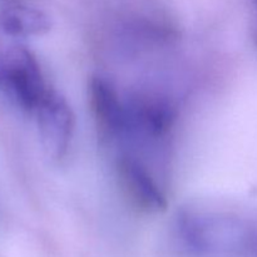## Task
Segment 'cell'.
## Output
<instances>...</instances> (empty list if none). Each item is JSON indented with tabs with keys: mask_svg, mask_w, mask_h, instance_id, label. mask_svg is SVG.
<instances>
[{
	"mask_svg": "<svg viewBox=\"0 0 257 257\" xmlns=\"http://www.w3.org/2000/svg\"><path fill=\"white\" fill-rule=\"evenodd\" d=\"M177 228L183 242L198 253L237 252L250 241L245 221L223 212L185 211L178 217Z\"/></svg>",
	"mask_w": 257,
	"mask_h": 257,
	"instance_id": "1",
	"label": "cell"
},
{
	"mask_svg": "<svg viewBox=\"0 0 257 257\" xmlns=\"http://www.w3.org/2000/svg\"><path fill=\"white\" fill-rule=\"evenodd\" d=\"M0 85L8 90L18 105L34 112L48 93L37 58L30 50L15 47L4 53Z\"/></svg>",
	"mask_w": 257,
	"mask_h": 257,
	"instance_id": "2",
	"label": "cell"
},
{
	"mask_svg": "<svg viewBox=\"0 0 257 257\" xmlns=\"http://www.w3.org/2000/svg\"><path fill=\"white\" fill-rule=\"evenodd\" d=\"M34 113L48 157L54 161L64 158L74 135V114L69 103L62 94L49 89Z\"/></svg>",
	"mask_w": 257,
	"mask_h": 257,
	"instance_id": "3",
	"label": "cell"
},
{
	"mask_svg": "<svg viewBox=\"0 0 257 257\" xmlns=\"http://www.w3.org/2000/svg\"><path fill=\"white\" fill-rule=\"evenodd\" d=\"M127 140L155 142L167 136L175 122V109L166 98L158 94H138L125 100Z\"/></svg>",
	"mask_w": 257,
	"mask_h": 257,
	"instance_id": "4",
	"label": "cell"
},
{
	"mask_svg": "<svg viewBox=\"0 0 257 257\" xmlns=\"http://www.w3.org/2000/svg\"><path fill=\"white\" fill-rule=\"evenodd\" d=\"M119 183L131 203L148 213L165 211L167 200L147 166L132 152H122L117 161Z\"/></svg>",
	"mask_w": 257,
	"mask_h": 257,
	"instance_id": "5",
	"label": "cell"
},
{
	"mask_svg": "<svg viewBox=\"0 0 257 257\" xmlns=\"http://www.w3.org/2000/svg\"><path fill=\"white\" fill-rule=\"evenodd\" d=\"M89 103L100 137L120 141L127 132V104L114 85L97 75L89 83Z\"/></svg>",
	"mask_w": 257,
	"mask_h": 257,
	"instance_id": "6",
	"label": "cell"
},
{
	"mask_svg": "<svg viewBox=\"0 0 257 257\" xmlns=\"http://www.w3.org/2000/svg\"><path fill=\"white\" fill-rule=\"evenodd\" d=\"M52 28L49 15L38 8L10 5L0 10V30L10 37H37Z\"/></svg>",
	"mask_w": 257,
	"mask_h": 257,
	"instance_id": "7",
	"label": "cell"
},
{
	"mask_svg": "<svg viewBox=\"0 0 257 257\" xmlns=\"http://www.w3.org/2000/svg\"><path fill=\"white\" fill-rule=\"evenodd\" d=\"M3 64H4V53H2V52H0V80H2Z\"/></svg>",
	"mask_w": 257,
	"mask_h": 257,
	"instance_id": "8",
	"label": "cell"
},
{
	"mask_svg": "<svg viewBox=\"0 0 257 257\" xmlns=\"http://www.w3.org/2000/svg\"><path fill=\"white\" fill-rule=\"evenodd\" d=\"M252 3H253V7H255V9L257 12V0H252ZM256 37H257V33H256Z\"/></svg>",
	"mask_w": 257,
	"mask_h": 257,
	"instance_id": "9",
	"label": "cell"
}]
</instances>
